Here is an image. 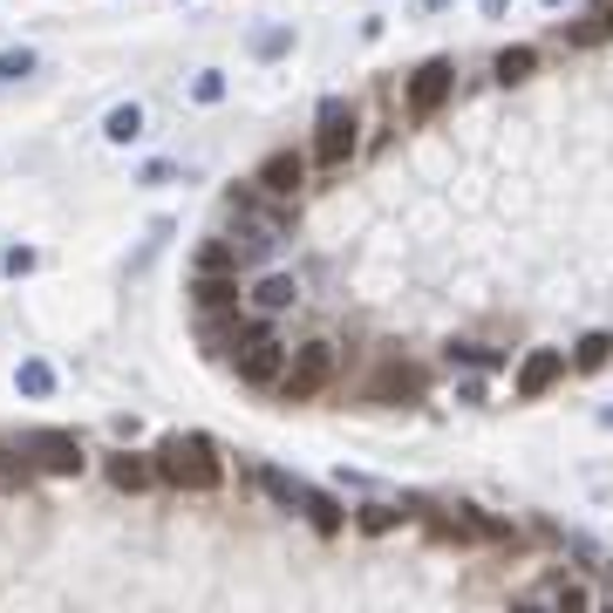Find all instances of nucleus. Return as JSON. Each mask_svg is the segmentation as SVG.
Masks as SVG:
<instances>
[{"label": "nucleus", "mask_w": 613, "mask_h": 613, "mask_svg": "<svg viewBox=\"0 0 613 613\" xmlns=\"http://www.w3.org/2000/svg\"><path fill=\"white\" fill-rule=\"evenodd\" d=\"M300 512H307L320 532H342V505H334L327 491H314V484H300Z\"/></svg>", "instance_id": "nucleus-15"}, {"label": "nucleus", "mask_w": 613, "mask_h": 613, "mask_svg": "<svg viewBox=\"0 0 613 613\" xmlns=\"http://www.w3.org/2000/svg\"><path fill=\"white\" fill-rule=\"evenodd\" d=\"M14 388L41 403V396H55V368H48V362H21V368H14Z\"/></svg>", "instance_id": "nucleus-16"}, {"label": "nucleus", "mask_w": 613, "mask_h": 613, "mask_svg": "<svg viewBox=\"0 0 613 613\" xmlns=\"http://www.w3.org/2000/svg\"><path fill=\"white\" fill-rule=\"evenodd\" d=\"M294 48V28H259L253 34V55H259V62H273V55H287Z\"/></svg>", "instance_id": "nucleus-19"}, {"label": "nucleus", "mask_w": 613, "mask_h": 613, "mask_svg": "<svg viewBox=\"0 0 613 613\" xmlns=\"http://www.w3.org/2000/svg\"><path fill=\"white\" fill-rule=\"evenodd\" d=\"M287 355H294V348H280L266 327H239V375H246L253 388H273V382H280V375H287Z\"/></svg>", "instance_id": "nucleus-3"}, {"label": "nucleus", "mask_w": 613, "mask_h": 613, "mask_svg": "<svg viewBox=\"0 0 613 613\" xmlns=\"http://www.w3.org/2000/svg\"><path fill=\"white\" fill-rule=\"evenodd\" d=\"M451 89H457V69L443 62V55H436V62H423V69L409 76V117H416V123H429L436 109L451 102Z\"/></svg>", "instance_id": "nucleus-6"}, {"label": "nucleus", "mask_w": 613, "mask_h": 613, "mask_svg": "<svg viewBox=\"0 0 613 613\" xmlns=\"http://www.w3.org/2000/svg\"><path fill=\"white\" fill-rule=\"evenodd\" d=\"M532 69H538V48H505V55H497V62H491V76L505 82V89H512V82H525Z\"/></svg>", "instance_id": "nucleus-14"}, {"label": "nucleus", "mask_w": 613, "mask_h": 613, "mask_svg": "<svg viewBox=\"0 0 613 613\" xmlns=\"http://www.w3.org/2000/svg\"><path fill=\"white\" fill-rule=\"evenodd\" d=\"M327 382H334V342H307L300 355H287V375L273 382V388H280L287 403H314Z\"/></svg>", "instance_id": "nucleus-2"}, {"label": "nucleus", "mask_w": 613, "mask_h": 613, "mask_svg": "<svg viewBox=\"0 0 613 613\" xmlns=\"http://www.w3.org/2000/svg\"><path fill=\"white\" fill-rule=\"evenodd\" d=\"M294 300H300V287L287 280V273H266V280L253 287V307H259V314H287Z\"/></svg>", "instance_id": "nucleus-12"}, {"label": "nucleus", "mask_w": 613, "mask_h": 613, "mask_svg": "<svg viewBox=\"0 0 613 613\" xmlns=\"http://www.w3.org/2000/svg\"><path fill=\"white\" fill-rule=\"evenodd\" d=\"M28 471H34V464H28L21 451H0V491H14V484H28Z\"/></svg>", "instance_id": "nucleus-21"}, {"label": "nucleus", "mask_w": 613, "mask_h": 613, "mask_svg": "<svg viewBox=\"0 0 613 613\" xmlns=\"http://www.w3.org/2000/svg\"><path fill=\"white\" fill-rule=\"evenodd\" d=\"M266 198H294L300 185H307V157L300 150H273L266 164H259V178H253Z\"/></svg>", "instance_id": "nucleus-8"}, {"label": "nucleus", "mask_w": 613, "mask_h": 613, "mask_svg": "<svg viewBox=\"0 0 613 613\" xmlns=\"http://www.w3.org/2000/svg\"><path fill=\"white\" fill-rule=\"evenodd\" d=\"M600 423H606V429H613V403H606V409H600Z\"/></svg>", "instance_id": "nucleus-31"}, {"label": "nucleus", "mask_w": 613, "mask_h": 613, "mask_svg": "<svg viewBox=\"0 0 613 613\" xmlns=\"http://www.w3.org/2000/svg\"><path fill=\"white\" fill-rule=\"evenodd\" d=\"M512 613H538V606H512Z\"/></svg>", "instance_id": "nucleus-32"}, {"label": "nucleus", "mask_w": 613, "mask_h": 613, "mask_svg": "<svg viewBox=\"0 0 613 613\" xmlns=\"http://www.w3.org/2000/svg\"><path fill=\"white\" fill-rule=\"evenodd\" d=\"M259 484H266L273 497H280V505H300V484H294V477H280V471H266Z\"/></svg>", "instance_id": "nucleus-26"}, {"label": "nucleus", "mask_w": 613, "mask_h": 613, "mask_svg": "<svg viewBox=\"0 0 613 613\" xmlns=\"http://www.w3.org/2000/svg\"><path fill=\"white\" fill-rule=\"evenodd\" d=\"M545 8H566V0H545Z\"/></svg>", "instance_id": "nucleus-33"}, {"label": "nucleus", "mask_w": 613, "mask_h": 613, "mask_svg": "<svg viewBox=\"0 0 613 613\" xmlns=\"http://www.w3.org/2000/svg\"><path fill=\"white\" fill-rule=\"evenodd\" d=\"M388 525H396V512H388V505H368L362 512V532H388Z\"/></svg>", "instance_id": "nucleus-27"}, {"label": "nucleus", "mask_w": 613, "mask_h": 613, "mask_svg": "<svg viewBox=\"0 0 613 613\" xmlns=\"http://www.w3.org/2000/svg\"><path fill=\"white\" fill-rule=\"evenodd\" d=\"M21 457H28L34 471H48V477H76V471H82V443H76L69 429H28V436H21Z\"/></svg>", "instance_id": "nucleus-4"}, {"label": "nucleus", "mask_w": 613, "mask_h": 613, "mask_svg": "<svg viewBox=\"0 0 613 613\" xmlns=\"http://www.w3.org/2000/svg\"><path fill=\"white\" fill-rule=\"evenodd\" d=\"M600 41H613V0H593V8L566 28V48H600Z\"/></svg>", "instance_id": "nucleus-9"}, {"label": "nucleus", "mask_w": 613, "mask_h": 613, "mask_svg": "<svg viewBox=\"0 0 613 613\" xmlns=\"http://www.w3.org/2000/svg\"><path fill=\"white\" fill-rule=\"evenodd\" d=\"M566 382V348H532L525 362H518V403H538L545 396V388H560Z\"/></svg>", "instance_id": "nucleus-7"}, {"label": "nucleus", "mask_w": 613, "mask_h": 613, "mask_svg": "<svg viewBox=\"0 0 613 613\" xmlns=\"http://www.w3.org/2000/svg\"><path fill=\"white\" fill-rule=\"evenodd\" d=\"M606 580H613V566H606Z\"/></svg>", "instance_id": "nucleus-34"}, {"label": "nucleus", "mask_w": 613, "mask_h": 613, "mask_svg": "<svg viewBox=\"0 0 613 613\" xmlns=\"http://www.w3.org/2000/svg\"><path fill=\"white\" fill-rule=\"evenodd\" d=\"M552 613H593V593H586V586H560V600H552Z\"/></svg>", "instance_id": "nucleus-23"}, {"label": "nucleus", "mask_w": 613, "mask_h": 613, "mask_svg": "<svg viewBox=\"0 0 613 613\" xmlns=\"http://www.w3.org/2000/svg\"><path fill=\"white\" fill-rule=\"evenodd\" d=\"M150 477H157V464H150V457H137V451L109 457V484H117V491H150Z\"/></svg>", "instance_id": "nucleus-11"}, {"label": "nucleus", "mask_w": 613, "mask_h": 613, "mask_svg": "<svg viewBox=\"0 0 613 613\" xmlns=\"http://www.w3.org/2000/svg\"><path fill=\"white\" fill-rule=\"evenodd\" d=\"M218 96H226V76H218V69H205V76L191 82V102H218Z\"/></svg>", "instance_id": "nucleus-25"}, {"label": "nucleus", "mask_w": 613, "mask_h": 613, "mask_svg": "<svg viewBox=\"0 0 613 613\" xmlns=\"http://www.w3.org/2000/svg\"><path fill=\"white\" fill-rule=\"evenodd\" d=\"M102 137H109V144H137V137H144V109H137V102H117V109L102 117Z\"/></svg>", "instance_id": "nucleus-13"}, {"label": "nucleus", "mask_w": 613, "mask_h": 613, "mask_svg": "<svg viewBox=\"0 0 613 613\" xmlns=\"http://www.w3.org/2000/svg\"><path fill=\"white\" fill-rule=\"evenodd\" d=\"M423 8H429V14H443V8H451V0H423Z\"/></svg>", "instance_id": "nucleus-30"}, {"label": "nucleus", "mask_w": 613, "mask_h": 613, "mask_svg": "<svg viewBox=\"0 0 613 613\" xmlns=\"http://www.w3.org/2000/svg\"><path fill=\"white\" fill-rule=\"evenodd\" d=\"M375 396H416V375H409V368H382Z\"/></svg>", "instance_id": "nucleus-22"}, {"label": "nucleus", "mask_w": 613, "mask_h": 613, "mask_svg": "<svg viewBox=\"0 0 613 613\" xmlns=\"http://www.w3.org/2000/svg\"><path fill=\"white\" fill-rule=\"evenodd\" d=\"M21 76H34V48H8V55H0V82H21Z\"/></svg>", "instance_id": "nucleus-20"}, {"label": "nucleus", "mask_w": 613, "mask_h": 613, "mask_svg": "<svg viewBox=\"0 0 613 613\" xmlns=\"http://www.w3.org/2000/svg\"><path fill=\"white\" fill-rule=\"evenodd\" d=\"M451 362H464V368H505V355L484 348V342H451Z\"/></svg>", "instance_id": "nucleus-17"}, {"label": "nucleus", "mask_w": 613, "mask_h": 613, "mask_svg": "<svg viewBox=\"0 0 613 613\" xmlns=\"http://www.w3.org/2000/svg\"><path fill=\"white\" fill-rule=\"evenodd\" d=\"M355 109L348 102H320V123H314V164H327V171H334V164H348L355 157Z\"/></svg>", "instance_id": "nucleus-5"}, {"label": "nucleus", "mask_w": 613, "mask_h": 613, "mask_svg": "<svg viewBox=\"0 0 613 613\" xmlns=\"http://www.w3.org/2000/svg\"><path fill=\"white\" fill-rule=\"evenodd\" d=\"M477 8H484L491 21H505V0H477Z\"/></svg>", "instance_id": "nucleus-29"}, {"label": "nucleus", "mask_w": 613, "mask_h": 613, "mask_svg": "<svg viewBox=\"0 0 613 613\" xmlns=\"http://www.w3.org/2000/svg\"><path fill=\"white\" fill-rule=\"evenodd\" d=\"M233 259H239L233 246H205V253H198V273H233Z\"/></svg>", "instance_id": "nucleus-24"}, {"label": "nucleus", "mask_w": 613, "mask_h": 613, "mask_svg": "<svg viewBox=\"0 0 613 613\" xmlns=\"http://www.w3.org/2000/svg\"><path fill=\"white\" fill-rule=\"evenodd\" d=\"M0 266H8V273H14V280H21V273H34V253H28V246H14L8 259H0Z\"/></svg>", "instance_id": "nucleus-28"}, {"label": "nucleus", "mask_w": 613, "mask_h": 613, "mask_svg": "<svg viewBox=\"0 0 613 613\" xmlns=\"http://www.w3.org/2000/svg\"><path fill=\"white\" fill-rule=\"evenodd\" d=\"M606 355H613V334H586L573 348V368H606Z\"/></svg>", "instance_id": "nucleus-18"}, {"label": "nucleus", "mask_w": 613, "mask_h": 613, "mask_svg": "<svg viewBox=\"0 0 613 613\" xmlns=\"http://www.w3.org/2000/svg\"><path fill=\"white\" fill-rule=\"evenodd\" d=\"M191 300H198L205 314H226V307H239V280H233V273H198V280H191Z\"/></svg>", "instance_id": "nucleus-10"}, {"label": "nucleus", "mask_w": 613, "mask_h": 613, "mask_svg": "<svg viewBox=\"0 0 613 613\" xmlns=\"http://www.w3.org/2000/svg\"><path fill=\"white\" fill-rule=\"evenodd\" d=\"M150 464H157V477H164V484H178V491H218V484H226L211 436H164Z\"/></svg>", "instance_id": "nucleus-1"}]
</instances>
